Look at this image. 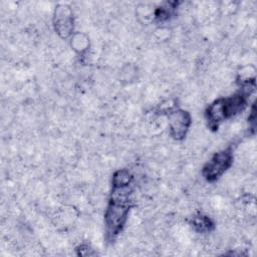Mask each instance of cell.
Wrapping results in <instances>:
<instances>
[{
  "instance_id": "obj_1",
  "label": "cell",
  "mask_w": 257,
  "mask_h": 257,
  "mask_svg": "<svg viewBox=\"0 0 257 257\" xmlns=\"http://www.w3.org/2000/svg\"><path fill=\"white\" fill-rule=\"evenodd\" d=\"M132 175L125 171H117L112 178V191L104 215L106 239L112 241L121 231L132 206Z\"/></svg>"
},
{
  "instance_id": "obj_2",
  "label": "cell",
  "mask_w": 257,
  "mask_h": 257,
  "mask_svg": "<svg viewBox=\"0 0 257 257\" xmlns=\"http://www.w3.org/2000/svg\"><path fill=\"white\" fill-rule=\"evenodd\" d=\"M245 106L246 96L244 93H236L229 97L219 98L207 108V118L211 123L217 124L242 111Z\"/></svg>"
},
{
  "instance_id": "obj_3",
  "label": "cell",
  "mask_w": 257,
  "mask_h": 257,
  "mask_svg": "<svg viewBox=\"0 0 257 257\" xmlns=\"http://www.w3.org/2000/svg\"><path fill=\"white\" fill-rule=\"evenodd\" d=\"M232 161L233 155L230 149L215 154L203 169L204 177L209 182L216 181L228 170L232 164Z\"/></svg>"
},
{
  "instance_id": "obj_4",
  "label": "cell",
  "mask_w": 257,
  "mask_h": 257,
  "mask_svg": "<svg viewBox=\"0 0 257 257\" xmlns=\"http://www.w3.org/2000/svg\"><path fill=\"white\" fill-rule=\"evenodd\" d=\"M191 123L190 114L184 110H176L169 114V124L171 130V135L177 139H183L188 131Z\"/></svg>"
},
{
  "instance_id": "obj_5",
  "label": "cell",
  "mask_w": 257,
  "mask_h": 257,
  "mask_svg": "<svg viewBox=\"0 0 257 257\" xmlns=\"http://www.w3.org/2000/svg\"><path fill=\"white\" fill-rule=\"evenodd\" d=\"M72 27L70 11L67 8L57 9L55 13V29L57 30V33L65 38L70 34Z\"/></svg>"
},
{
  "instance_id": "obj_6",
  "label": "cell",
  "mask_w": 257,
  "mask_h": 257,
  "mask_svg": "<svg viewBox=\"0 0 257 257\" xmlns=\"http://www.w3.org/2000/svg\"><path fill=\"white\" fill-rule=\"evenodd\" d=\"M193 226L199 232H207L213 228V223L208 217L200 215L193 219Z\"/></svg>"
}]
</instances>
